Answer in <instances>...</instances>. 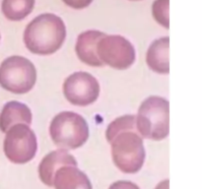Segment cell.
I'll return each instance as SVG.
<instances>
[{
	"label": "cell",
	"mask_w": 202,
	"mask_h": 189,
	"mask_svg": "<svg viewBox=\"0 0 202 189\" xmlns=\"http://www.w3.org/2000/svg\"><path fill=\"white\" fill-rule=\"evenodd\" d=\"M130 1H140V0H130Z\"/></svg>",
	"instance_id": "obj_20"
},
{
	"label": "cell",
	"mask_w": 202,
	"mask_h": 189,
	"mask_svg": "<svg viewBox=\"0 0 202 189\" xmlns=\"http://www.w3.org/2000/svg\"><path fill=\"white\" fill-rule=\"evenodd\" d=\"M37 82V69L28 58L20 55L7 57L0 64V86L15 95L30 92Z\"/></svg>",
	"instance_id": "obj_5"
},
{
	"label": "cell",
	"mask_w": 202,
	"mask_h": 189,
	"mask_svg": "<svg viewBox=\"0 0 202 189\" xmlns=\"http://www.w3.org/2000/svg\"><path fill=\"white\" fill-rule=\"evenodd\" d=\"M129 130L137 131L136 115H133V114L119 116L114 119L112 122H110L105 130V138L108 142L110 143L117 134Z\"/></svg>",
	"instance_id": "obj_15"
},
{
	"label": "cell",
	"mask_w": 202,
	"mask_h": 189,
	"mask_svg": "<svg viewBox=\"0 0 202 189\" xmlns=\"http://www.w3.org/2000/svg\"><path fill=\"white\" fill-rule=\"evenodd\" d=\"M4 154L11 162L27 164L35 158L38 141L35 132L27 124H16L6 132L3 143Z\"/></svg>",
	"instance_id": "obj_6"
},
{
	"label": "cell",
	"mask_w": 202,
	"mask_h": 189,
	"mask_svg": "<svg viewBox=\"0 0 202 189\" xmlns=\"http://www.w3.org/2000/svg\"><path fill=\"white\" fill-rule=\"evenodd\" d=\"M63 95L71 104L87 106L100 95V84L90 73L79 71L71 74L63 83Z\"/></svg>",
	"instance_id": "obj_8"
},
{
	"label": "cell",
	"mask_w": 202,
	"mask_h": 189,
	"mask_svg": "<svg viewBox=\"0 0 202 189\" xmlns=\"http://www.w3.org/2000/svg\"><path fill=\"white\" fill-rule=\"evenodd\" d=\"M53 186L55 189H93L87 174L72 166H62L55 173Z\"/></svg>",
	"instance_id": "obj_12"
},
{
	"label": "cell",
	"mask_w": 202,
	"mask_h": 189,
	"mask_svg": "<svg viewBox=\"0 0 202 189\" xmlns=\"http://www.w3.org/2000/svg\"><path fill=\"white\" fill-rule=\"evenodd\" d=\"M49 134L54 145L60 149L75 150L87 142L89 126L85 118L72 111H62L52 118Z\"/></svg>",
	"instance_id": "obj_3"
},
{
	"label": "cell",
	"mask_w": 202,
	"mask_h": 189,
	"mask_svg": "<svg viewBox=\"0 0 202 189\" xmlns=\"http://www.w3.org/2000/svg\"><path fill=\"white\" fill-rule=\"evenodd\" d=\"M109 189H140L137 184L129 180H118L110 184Z\"/></svg>",
	"instance_id": "obj_18"
},
{
	"label": "cell",
	"mask_w": 202,
	"mask_h": 189,
	"mask_svg": "<svg viewBox=\"0 0 202 189\" xmlns=\"http://www.w3.org/2000/svg\"><path fill=\"white\" fill-rule=\"evenodd\" d=\"M97 54L104 65L116 70L128 69L135 61V49L125 38L118 35H105L99 40Z\"/></svg>",
	"instance_id": "obj_7"
},
{
	"label": "cell",
	"mask_w": 202,
	"mask_h": 189,
	"mask_svg": "<svg viewBox=\"0 0 202 189\" xmlns=\"http://www.w3.org/2000/svg\"><path fill=\"white\" fill-rule=\"evenodd\" d=\"M136 128L142 138L161 141L170 133V104L162 97L147 98L139 106Z\"/></svg>",
	"instance_id": "obj_2"
},
{
	"label": "cell",
	"mask_w": 202,
	"mask_h": 189,
	"mask_svg": "<svg viewBox=\"0 0 202 189\" xmlns=\"http://www.w3.org/2000/svg\"><path fill=\"white\" fill-rule=\"evenodd\" d=\"M169 4L170 0H155L152 5L153 18L158 24L166 29L170 28Z\"/></svg>",
	"instance_id": "obj_16"
},
{
	"label": "cell",
	"mask_w": 202,
	"mask_h": 189,
	"mask_svg": "<svg viewBox=\"0 0 202 189\" xmlns=\"http://www.w3.org/2000/svg\"><path fill=\"white\" fill-rule=\"evenodd\" d=\"M155 189H170L169 179H166V180H163L160 183H158V185L156 186Z\"/></svg>",
	"instance_id": "obj_19"
},
{
	"label": "cell",
	"mask_w": 202,
	"mask_h": 189,
	"mask_svg": "<svg viewBox=\"0 0 202 189\" xmlns=\"http://www.w3.org/2000/svg\"><path fill=\"white\" fill-rule=\"evenodd\" d=\"M62 1L70 8L81 10V9L88 7L93 2V0H62Z\"/></svg>",
	"instance_id": "obj_17"
},
{
	"label": "cell",
	"mask_w": 202,
	"mask_h": 189,
	"mask_svg": "<svg viewBox=\"0 0 202 189\" xmlns=\"http://www.w3.org/2000/svg\"><path fill=\"white\" fill-rule=\"evenodd\" d=\"M110 144L114 164L121 173L133 174L142 169L146 154L138 131L129 130L117 134Z\"/></svg>",
	"instance_id": "obj_4"
},
{
	"label": "cell",
	"mask_w": 202,
	"mask_h": 189,
	"mask_svg": "<svg viewBox=\"0 0 202 189\" xmlns=\"http://www.w3.org/2000/svg\"><path fill=\"white\" fill-rule=\"evenodd\" d=\"M66 38L63 20L55 14H40L33 19L24 32V42L32 53L50 55L62 46Z\"/></svg>",
	"instance_id": "obj_1"
},
{
	"label": "cell",
	"mask_w": 202,
	"mask_h": 189,
	"mask_svg": "<svg viewBox=\"0 0 202 189\" xmlns=\"http://www.w3.org/2000/svg\"><path fill=\"white\" fill-rule=\"evenodd\" d=\"M35 1L36 0H2V13L10 21H21L32 13Z\"/></svg>",
	"instance_id": "obj_14"
},
{
	"label": "cell",
	"mask_w": 202,
	"mask_h": 189,
	"mask_svg": "<svg viewBox=\"0 0 202 189\" xmlns=\"http://www.w3.org/2000/svg\"><path fill=\"white\" fill-rule=\"evenodd\" d=\"M105 35V33L100 31H86L78 35L76 40L75 51L83 63L93 67L105 66L100 60L97 54V44L99 40Z\"/></svg>",
	"instance_id": "obj_10"
},
{
	"label": "cell",
	"mask_w": 202,
	"mask_h": 189,
	"mask_svg": "<svg viewBox=\"0 0 202 189\" xmlns=\"http://www.w3.org/2000/svg\"><path fill=\"white\" fill-rule=\"evenodd\" d=\"M32 118V111L28 106L17 100H11L4 104L0 112V130L6 133L16 124L31 125Z\"/></svg>",
	"instance_id": "obj_11"
},
{
	"label": "cell",
	"mask_w": 202,
	"mask_h": 189,
	"mask_svg": "<svg viewBox=\"0 0 202 189\" xmlns=\"http://www.w3.org/2000/svg\"><path fill=\"white\" fill-rule=\"evenodd\" d=\"M170 38L165 37L154 40L146 53V63L152 71L159 74H169Z\"/></svg>",
	"instance_id": "obj_13"
},
{
	"label": "cell",
	"mask_w": 202,
	"mask_h": 189,
	"mask_svg": "<svg viewBox=\"0 0 202 189\" xmlns=\"http://www.w3.org/2000/svg\"><path fill=\"white\" fill-rule=\"evenodd\" d=\"M77 166V161L73 155L65 149H59L47 154L38 166V176L47 186H53L54 174L62 166Z\"/></svg>",
	"instance_id": "obj_9"
},
{
	"label": "cell",
	"mask_w": 202,
	"mask_h": 189,
	"mask_svg": "<svg viewBox=\"0 0 202 189\" xmlns=\"http://www.w3.org/2000/svg\"><path fill=\"white\" fill-rule=\"evenodd\" d=\"M0 39H1V35H0Z\"/></svg>",
	"instance_id": "obj_21"
}]
</instances>
